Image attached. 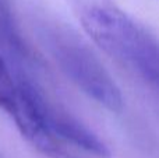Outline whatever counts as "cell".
<instances>
[{
	"mask_svg": "<svg viewBox=\"0 0 159 158\" xmlns=\"http://www.w3.org/2000/svg\"><path fill=\"white\" fill-rule=\"evenodd\" d=\"M17 100L10 116L21 136L48 158H107L105 143L87 126L49 101L24 77L17 81Z\"/></svg>",
	"mask_w": 159,
	"mask_h": 158,
	"instance_id": "1",
	"label": "cell"
},
{
	"mask_svg": "<svg viewBox=\"0 0 159 158\" xmlns=\"http://www.w3.org/2000/svg\"><path fill=\"white\" fill-rule=\"evenodd\" d=\"M80 20L103 52L159 90V39L110 3L85 6Z\"/></svg>",
	"mask_w": 159,
	"mask_h": 158,
	"instance_id": "2",
	"label": "cell"
},
{
	"mask_svg": "<svg viewBox=\"0 0 159 158\" xmlns=\"http://www.w3.org/2000/svg\"><path fill=\"white\" fill-rule=\"evenodd\" d=\"M41 34L56 64L84 94L107 111L121 112L123 97L117 84L85 42L59 25L45 27Z\"/></svg>",
	"mask_w": 159,
	"mask_h": 158,
	"instance_id": "3",
	"label": "cell"
},
{
	"mask_svg": "<svg viewBox=\"0 0 159 158\" xmlns=\"http://www.w3.org/2000/svg\"><path fill=\"white\" fill-rule=\"evenodd\" d=\"M17 97V81L13 74V70L0 55V108L10 114L14 106Z\"/></svg>",
	"mask_w": 159,
	"mask_h": 158,
	"instance_id": "4",
	"label": "cell"
}]
</instances>
